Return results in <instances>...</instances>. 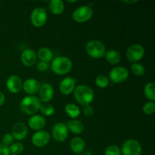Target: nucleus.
<instances>
[{
  "label": "nucleus",
  "instance_id": "1",
  "mask_svg": "<svg viewBox=\"0 0 155 155\" xmlns=\"http://www.w3.org/2000/svg\"><path fill=\"white\" fill-rule=\"evenodd\" d=\"M74 98L82 106L90 104L94 100V92L86 85H79L74 91Z\"/></svg>",
  "mask_w": 155,
  "mask_h": 155
},
{
  "label": "nucleus",
  "instance_id": "2",
  "mask_svg": "<svg viewBox=\"0 0 155 155\" xmlns=\"http://www.w3.org/2000/svg\"><path fill=\"white\" fill-rule=\"evenodd\" d=\"M73 67L72 61L65 56H58L53 58L51 68L57 75H65L71 71Z\"/></svg>",
  "mask_w": 155,
  "mask_h": 155
},
{
  "label": "nucleus",
  "instance_id": "3",
  "mask_svg": "<svg viewBox=\"0 0 155 155\" xmlns=\"http://www.w3.org/2000/svg\"><path fill=\"white\" fill-rule=\"evenodd\" d=\"M41 101L38 97L35 95H28L21 100L20 108L24 114L27 115H33L39 110Z\"/></svg>",
  "mask_w": 155,
  "mask_h": 155
},
{
  "label": "nucleus",
  "instance_id": "4",
  "mask_svg": "<svg viewBox=\"0 0 155 155\" xmlns=\"http://www.w3.org/2000/svg\"><path fill=\"white\" fill-rule=\"evenodd\" d=\"M86 53L92 58H101L106 53V48L102 42L96 39L89 41L86 45Z\"/></svg>",
  "mask_w": 155,
  "mask_h": 155
},
{
  "label": "nucleus",
  "instance_id": "5",
  "mask_svg": "<svg viewBox=\"0 0 155 155\" xmlns=\"http://www.w3.org/2000/svg\"><path fill=\"white\" fill-rule=\"evenodd\" d=\"M93 15V12L89 5H83L77 8L73 12L72 18L77 23H84L89 21Z\"/></svg>",
  "mask_w": 155,
  "mask_h": 155
},
{
  "label": "nucleus",
  "instance_id": "6",
  "mask_svg": "<svg viewBox=\"0 0 155 155\" xmlns=\"http://www.w3.org/2000/svg\"><path fill=\"white\" fill-rule=\"evenodd\" d=\"M121 153L124 155H141L142 145L135 139H128L122 145Z\"/></svg>",
  "mask_w": 155,
  "mask_h": 155
},
{
  "label": "nucleus",
  "instance_id": "7",
  "mask_svg": "<svg viewBox=\"0 0 155 155\" xmlns=\"http://www.w3.org/2000/svg\"><path fill=\"white\" fill-rule=\"evenodd\" d=\"M145 55V48L140 44H133L130 45L127 51V57L130 61L137 63L143 58Z\"/></svg>",
  "mask_w": 155,
  "mask_h": 155
},
{
  "label": "nucleus",
  "instance_id": "8",
  "mask_svg": "<svg viewBox=\"0 0 155 155\" xmlns=\"http://www.w3.org/2000/svg\"><path fill=\"white\" fill-rule=\"evenodd\" d=\"M32 24L36 27H43L47 22V12L43 8H36L30 15Z\"/></svg>",
  "mask_w": 155,
  "mask_h": 155
},
{
  "label": "nucleus",
  "instance_id": "9",
  "mask_svg": "<svg viewBox=\"0 0 155 155\" xmlns=\"http://www.w3.org/2000/svg\"><path fill=\"white\" fill-rule=\"evenodd\" d=\"M68 127L64 123H58L53 127L51 130L52 136L56 142H64L68 137Z\"/></svg>",
  "mask_w": 155,
  "mask_h": 155
},
{
  "label": "nucleus",
  "instance_id": "10",
  "mask_svg": "<svg viewBox=\"0 0 155 155\" xmlns=\"http://www.w3.org/2000/svg\"><path fill=\"white\" fill-rule=\"evenodd\" d=\"M109 77L113 83H120L128 79L129 71L124 67H116L110 71Z\"/></svg>",
  "mask_w": 155,
  "mask_h": 155
},
{
  "label": "nucleus",
  "instance_id": "11",
  "mask_svg": "<svg viewBox=\"0 0 155 155\" xmlns=\"http://www.w3.org/2000/svg\"><path fill=\"white\" fill-rule=\"evenodd\" d=\"M40 101L44 103H48L54 96V88L50 83H45L40 86L39 90L38 92Z\"/></svg>",
  "mask_w": 155,
  "mask_h": 155
},
{
  "label": "nucleus",
  "instance_id": "12",
  "mask_svg": "<svg viewBox=\"0 0 155 155\" xmlns=\"http://www.w3.org/2000/svg\"><path fill=\"white\" fill-rule=\"evenodd\" d=\"M32 143L38 148H42L48 145L50 141V134L47 131H37L32 136Z\"/></svg>",
  "mask_w": 155,
  "mask_h": 155
},
{
  "label": "nucleus",
  "instance_id": "13",
  "mask_svg": "<svg viewBox=\"0 0 155 155\" xmlns=\"http://www.w3.org/2000/svg\"><path fill=\"white\" fill-rule=\"evenodd\" d=\"M7 89L11 93H18L23 89V81L20 77L17 75H12L8 78L6 82Z\"/></svg>",
  "mask_w": 155,
  "mask_h": 155
},
{
  "label": "nucleus",
  "instance_id": "14",
  "mask_svg": "<svg viewBox=\"0 0 155 155\" xmlns=\"http://www.w3.org/2000/svg\"><path fill=\"white\" fill-rule=\"evenodd\" d=\"M76 82L75 79L71 77L63 79L59 85V89L61 94L68 95L72 93L76 88Z\"/></svg>",
  "mask_w": 155,
  "mask_h": 155
},
{
  "label": "nucleus",
  "instance_id": "15",
  "mask_svg": "<svg viewBox=\"0 0 155 155\" xmlns=\"http://www.w3.org/2000/svg\"><path fill=\"white\" fill-rule=\"evenodd\" d=\"M12 136L18 141L24 140L28 134V129L24 123H17L12 128Z\"/></svg>",
  "mask_w": 155,
  "mask_h": 155
},
{
  "label": "nucleus",
  "instance_id": "16",
  "mask_svg": "<svg viewBox=\"0 0 155 155\" xmlns=\"http://www.w3.org/2000/svg\"><path fill=\"white\" fill-rule=\"evenodd\" d=\"M39 88H40V84L36 79H27L24 83H23V89L24 92L30 95H33L38 93Z\"/></svg>",
  "mask_w": 155,
  "mask_h": 155
},
{
  "label": "nucleus",
  "instance_id": "17",
  "mask_svg": "<svg viewBox=\"0 0 155 155\" xmlns=\"http://www.w3.org/2000/svg\"><path fill=\"white\" fill-rule=\"evenodd\" d=\"M46 125L45 119L41 115H33L28 120V126L30 129L36 131H40Z\"/></svg>",
  "mask_w": 155,
  "mask_h": 155
},
{
  "label": "nucleus",
  "instance_id": "18",
  "mask_svg": "<svg viewBox=\"0 0 155 155\" xmlns=\"http://www.w3.org/2000/svg\"><path fill=\"white\" fill-rule=\"evenodd\" d=\"M36 53L33 49L27 48L22 52L21 55V62L27 67H32L36 62Z\"/></svg>",
  "mask_w": 155,
  "mask_h": 155
},
{
  "label": "nucleus",
  "instance_id": "19",
  "mask_svg": "<svg viewBox=\"0 0 155 155\" xmlns=\"http://www.w3.org/2000/svg\"><path fill=\"white\" fill-rule=\"evenodd\" d=\"M70 146L73 152L75 153L76 154H80L84 151L86 143L82 138L75 137L71 141Z\"/></svg>",
  "mask_w": 155,
  "mask_h": 155
},
{
  "label": "nucleus",
  "instance_id": "20",
  "mask_svg": "<svg viewBox=\"0 0 155 155\" xmlns=\"http://www.w3.org/2000/svg\"><path fill=\"white\" fill-rule=\"evenodd\" d=\"M53 56L54 54H53L52 51L46 47L40 48L36 53V57L40 60V61L46 62V63H48L53 60Z\"/></svg>",
  "mask_w": 155,
  "mask_h": 155
},
{
  "label": "nucleus",
  "instance_id": "21",
  "mask_svg": "<svg viewBox=\"0 0 155 155\" xmlns=\"http://www.w3.org/2000/svg\"><path fill=\"white\" fill-rule=\"evenodd\" d=\"M69 131L76 135H80L84 130V125L81 121L78 120H72L68 121V124H66Z\"/></svg>",
  "mask_w": 155,
  "mask_h": 155
},
{
  "label": "nucleus",
  "instance_id": "22",
  "mask_svg": "<svg viewBox=\"0 0 155 155\" xmlns=\"http://www.w3.org/2000/svg\"><path fill=\"white\" fill-rule=\"evenodd\" d=\"M48 8L53 15H59L64 10V4L61 0H51L48 3Z\"/></svg>",
  "mask_w": 155,
  "mask_h": 155
},
{
  "label": "nucleus",
  "instance_id": "23",
  "mask_svg": "<svg viewBox=\"0 0 155 155\" xmlns=\"http://www.w3.org/2000/svg\"><path fill=\"white\" fill-rule=\"evenodd\" d=\"M106 61L110 64H117L120 61L121 55L116 50H109L104 54Z\"/></svg>",
  "mask_w": 155,
  "mask_h": 155
},
{
  "label": "nucleus",
  "instance_id": "24",
  "mask_svg": "<svg viewBox=\"0 0 155 155\" xmlns=\"http://www.w3.org/2000/svg\"><path fill=\"white\" fill-rule=\"evenodd\" d=\"M64 110L67 114L74 120L78 117L80 115V114H81L80 108L76 104H72V103H69V104H66Z\"/></svg>",
  "mask_w": 155,
  "mask_h": 155
},
{
  "label": "nucleus",
  "instance_id": "25",
  "mask_svg": "<svg viewBox=\"0 0 155 155\" xmlns=\"http://www.w3.org/2000/svg\"><path fill=\"white\" fill-rule=\"evenodd\" d=\"M154 89L155 84L152 82L147 83L145 86V89H144V93H145V97L151 101H154L155 100Z\"/></svg>",
  "mask_w": 155,
  "mask_h": 155
},
{
  "label": "nucleus",
  "instance_id": "26",
  "mask_svg": "<svg viewBox=\"0 0 155 155\" xmlns=\"http://www.w3.org/2000/svg\"><path fill=\"white\" fill-rule=\"evenodd\" d=\"M132 73L136 77H142L145 74V70L142 64L139 63H133L130 67Z\"/></svg>",
  "mask_w": 155,
  "mask_h": 155
},
{
  "label": "nucleus",
  "instance_id": "27",
  "mask_svg": "<svg viewBox=\"0 0 155 155\" xmlns=\"http://www.w3.org/2000/svg\"><path fill=\"white\" fill-rule=\"evenodd\" d=\"M39 110H40L41 113L42 114L47 117L51 116L54 113V107L51 104H49V103H43V104H41Z\"/></svg>",
  "mask_w": 155,
  "mask_h": 155
},
{
  "label": "nucleus",
  "instance_id": "28",
  "mask_svg": "<svg viewBox=\"0 0 155 155\" xmlns=\"http://www.w3.org/2000/svg\"><path fill=\"white\" fill-rule=\"evenodd\" d=\"M95 83L98 88L104 89L109 85V79L104 75H99L96 77Z\"/></svg>",
  "mask_w": 155,
  "mask_h": 155
},
{
  "label": "nucleus",
  "instance_id": "29",
  "mask_svg": "<svg viewBox=\"0 0 155 155\" xmlns=\"http://www.w3.org/2000/svg\"><path fill=\"white\" fill-rule=\"evenodd\" d=\"M10 153H12V155H18L21 154L24 151V145L21 142H15L12 143L9 148Z\"/></svg>",
  "mask_w": 155,
  "mask_h": 155
},
{
  "label": "nucleus",
  "instance_id": "30",
  "mask_svg": "<svg viewBox=\"0 0 155 155\" xmlns=\"http://www.w3.org/2000/svg\"><path fill=\"white\" fill-rule=\"evenodd\" d=\"M142 110L147 115H151L155 111V103L154 101H148L144 104Z\"/></svg>",
  "mask_w": 155,
  "mask_h": 155
},
{
  "label": "nucleus",
  "instance_id": "31",
  "mask_svg": "<svg viewBox=\"0 0 155 155\" xmlns=\"http://www.w3.org/2000/svg\"><path fill=\"white\" fill-rule=\"evenodd\" d=\"M104 155H121L120 148L117 145H110L104 151Z\"/></svg>",
  "mask_w": 155,
  "mask_h": 155
},
{
  "label": "nucleus",
  "instance_id": "32",
  "mask_svg": "<svg viewBox=\"0 0 155 155\" xmlns=\"http://www.w3.org/2000/svg\"><path fill=\"white\" fill-rule=\"evenodd\" d=\"M14 138L12 136V134L10 133H5L4 136L2 138V143L3 145H6V146H8V145H11L12 143H13Z\"/></svg>",
  "mask_w": 155,
  "mask_h": 155
},
{
  "label": "nucleus",
  "instance_id": "33",
  "mask_svg": "<svg viewBox=\"0 0 155 155\" xmlns=\"http://www.w3.org/2000/svg\"><path fill=\"white\" fill-rule=\"evenodd\" d=\"M37 70L40 72H45V71H48V68H49V64L48 63H46V62L43 61H39L37 63Z\"/></svg>",
  "mask_w": 155,
  "mask_h": 155
},
{
  "label": "nucleus",
  "instance_id": "34",
  "mask_svg": "<svg viewBox=\"0 0 155 155\" xmlns=\"http://www.w3.org/2000/svg\"><path fill=\"white\" fill-rule=\"evenodd\" d=\"M83 107H83V113H84V114L86 115V117H90L93 114L94 109L93 107H92V106L89 104V105L83 106Z\"/></svg>",
  "mask_w": 155,
  "mask_h": 155
},
{
  "label": "nucleus",
  "instance_id": "35",
  "mask_svg": "<svg viewBox=\"0 0 155 155\" xmlns=\"http://www.w3.org/2000/svg\"><path fill=\"white\" fill-rule=\"evenodd\" d=\"M0 155H10L8 146H6L2 143H0Z\"/></svg>",
  "mask_w": 155,
  "mask_h": 155
},
{
  "label": "nucleus",
  "instance_id": "36",
  "mask_svg": "<svg viewBox=\"0 0 155 155\" xmlns=\"http://www.w3.org/2000/svg\"><path fill=\"white\" fill-rule=\"evenodd\" d=\"M5 101V97L4 93L2 91H0V106L2 105Z\"/></svg>",
  "mask_w": 155,
  "mask_h": 155
},
{
  "label": "nucleus",
  "instance_id": "37",
  "mask_svg": "<svg viewBox=\"0 0 155 155\" xmlns=\"http://www.w3.org/2000/svg\"><path fill=\"white\" fill-rule=\"evenodd\" d=\"M123 2L128 3V4H133V3L138 2V1L137 0H135V1H123Z\"/></svg>",
  "mask_w": 155,
  "mask_h": 155
},
{
  "label": "nucleus",
  "instance_id": "38",
  "mask_svg": "<svg viewBox=\"0 0 155 155\" xmlns=\"http://www.w3.org/2000/svg\"><path fill=\"white\" fill-rule=\"evenodd\" d=\"M84 155H92V154H91V152L90 151H86V152H85V154H84Z\"/></svg>",
  "mask_w": 155,
  "mask_h": 155
},
{
  "label": "nucleus",
  "instance_id": "39",
  "mask_svg": "<svg viewBox=\"0 0 155 155\" xmlns=\"http://www.w3.org/2000/svg\"><path fill=\"white\" fill-rule=\"evenodd\" d=\"M76 155H80V154H76Z\"/></svg>",
  "mask_w": 155,
  "mask_h": 155
}]
</instances>
